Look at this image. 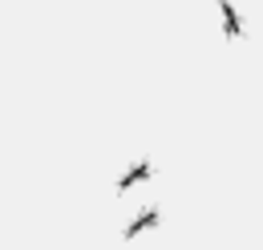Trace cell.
I'll use <instances>...</instances> for the list:
<instances>
[{
    "instance_id": "cell-1",
    "label": "cell",
    "mask_w": 263,
    "mask_h": 250,
    "mask_svg": "<svg viewBox=\"0 0 263 250\" xmlns=\"http://www.w3.org/2000/svg\"><path fill=\"white\" fill-rule=\"evenodd\" d=\"M219 12H223V20H227V32H231V36H239L243 29H239V16H235V8L223 0V4H219Z\"/></svg>"
}]
</instances>
